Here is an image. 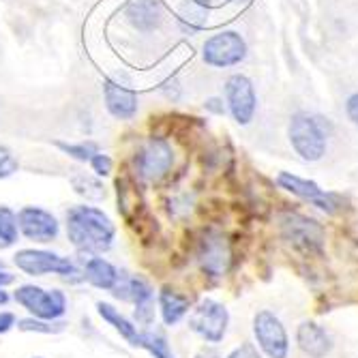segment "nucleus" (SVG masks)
Listing matches in <instances>:
<instances>
[{"label": "nucleus", "instance_id": "nucleus-1", "mask_svg": "<svg viewBox=\"0 0 358 358\" xmlns=\"http://www.w3.org/2000/svg\"><path fill=\"white\" fill-rule=\"evenodd\" d=\"M64 221H67V238L78 251L99 255L112 249L116 225L99 206L76 204L67 210Z\"/></svg>", "mask_w": 358, "mask_h": 358}, {"label": "nucleus", "instance_id": "nucleus-2", "mask_svg": "<svg viewBox=\"0 0 358 358\" xmlns=\"http://www.w3.org/2000/svg\"><path fill=\"white\" fill-rule=\"evenodd\" d=\"M134 176L144 182L164 180L174 168V148L166 138L152 136L144 140L131 157Z\"/></svg>", "mask_w": 358, "mask_h": 358}, {"label": "nucleus", "instance_id": "nucleus-3", "mask_svg": "<svg viewBox=\"0 0 358 358\" xmlns=\"http://www.w3.org/2000/svg\"><path fill=\"white\" fill-rule=\"evenodd\" d=\"M287 136H289L292 148L296 150V155L303 161L313 164V161H320L324 155H327V146H329L327 131H324L320 118H315L307 112L292 114Z\"/></svg>", "mask_w": 358, "mask_h": 358}, {"label": "nucleus", "instance_id": "nucleus-4", "mask_svg": "<svg viewBox=\"0 0 358 358\" xmlns=\"http://www.w3.org/2000/svg\"><path fill=\"white\" fill-rule=\"evenodd\" d=\"M279 230L283 241L305 255H317L324 249V227L301 213H283L279 217Z\"/></svg>", "mask_w": 358, "mask_h": 358}, {"label": "nucleus", "instance_id": "nucleus-5", "mask_svg": "<svg viewBox=\"0 0 358 358\" xmlns=\"http://www.w3.org/2000/svg\"><path fill=\"white\" fill-rule=\"evenodd\" d=\"M247 41L236 30H219L202 45V60L213 69H230L247 58Z\"/></svg>", "mask_w": 358, "mask_h": 358}, {"label": "nucleus", "instance_id": "nucleus-6", "mask_svg": "<svg viewBox=\"0 0 358 358\" xmlns=\"http://www.w3.org/2000/svg\"><path fill=\"white\" fill-rule=\"evenodd\" d=\"M13 301L22 305L26 311L32 313V317L56 322L67 311V296L60 289H43L39 285H20L13 294Z\"/></svg>", "mask_w": 358, "mask_h": 358}, {"label": "nucleus", "instance_id": "nucleus-7", "mask_svg": "<svg viewBox=\"0 0 358 358\" xmlns=\"http://www.w3.org/2000/svg\"><path fill=\"white\" fill-rule=\"evenodd\" d=\"M227 327H230V311L215 299L200 301L189 315V329L206 343L223 341Z\"/></svg>", "mask_w": 358, "mask_h": 358}, {"label": "nucleus", "instance_id": "nucleus-8", "mask_svg": "<svg viewBox=\"0 0 358 358\" xmlns=\"http://www.w3.org/2000/svg\"><path fill=\"white\" fill-rule=\"evenodd\" d=\"M253 339L257 350L266 358H287L289 356V337L283 322L268 309H262L253 315Z\"/></svg>", "mask_w": 358, "mask_h": 358}, {"label": "nucleus", "instance_id": "nucleus-9", "mask_svg": "<svg viewBox=\"0 0 358 358\" xmlns=\"http://www.w3.org/2000/svg\"><path fill=\"white\" fill-rule=\"evenodd\" d=\"M15 266L32 277H43V275H60V277H71L80 275L78 266L69 257H62L54 251L45 249H20L13 255Z\"/></svg>", "mask_w": 358, "mask_h": 358}, {"label": "nucleus", "instance_id": "nucleus-10", "mask_svg": "<svg viewBox=\"0 0 358 358\" xmlns=\"http://www.w3.org/2000/svg\"><path fill=\"white\" fill-rule=\"evenodd\" d=\"M112 294L120 301L136 305V320L144 327H150L155 320V292L142 275L120 273Z\"/></svg>", "mask_w": 358, "mask_h": 358}, {"label": "nucleus", "instance_id": "nucleus-11", "mask_svg": "<svg viewBox=\"0 0 358 358\" xmlns=\"http://www.w3.org/2000/svg\"><path fill=\"white\" fill-rule=\"evenodd\" d=\"M103 103L112 118L116 120H134L140 112V94L124 76H110L101 86Z\"/></svg>", "mask_w": 358, "mask_h": 358}, {"label": "nucleus", "instance_id": "nucleus-12", "mask_svg": "<svg viewBox=\"0 0 358 358\" xmlns=\"http://www.w3.org/2000/svg\"><path fill=\"white\" fill-rule=\"evenodd\" d=\"M223 94H225V108L232 114L234 122L247 127L257 112V94L253 82L243 73H234L225 80Z\"/></svg>", "mask_w": 358, "mask_h": 358}, {"label": "nucleus", "instance_id": "nucleus-13", "mask_svg": "<svg viewBox=\"0 0 358 358\" xmlns=\"http://www.w3.org/2000/svg\"><path fill=\"white\" fill-rule=\"evenodd\" d=\"M122 20L140 35H155L166 26L168 13L161 0H129L122 7Z\"/></svg>", "mask_w": 358, "mask_h": 358}, {"label": "nucleus", "instance_id": "nucleus-14", "mask_svg": "<svg viewBox=\"0 0 358 358\" xmlns=\"http://www.w3.org/2000/svg\"><path fill=\"white\" fill-rule=\"evenodd\" d=\"M198 262L202 273H206L208 277L217 279L223 277L232 264V249L227 238L221 232H206L204 238L198 245Z\"/></svg>", "mask_w": 358, "mask_h": 358}, {"label": "nucleus", "instance_id": "nucleus-15", "mask_svg": "<svg viewBox=\"0 0 358 358\" xmlns=\"http://www.w3.org/2000/svg\"><path fill=\"white\" fill-rule=\"evenodd\" d=\"M20 234L35 243H52L60 234V223L56 215L41 206H24L17 213Z\"/></svg>", "mask_w": 358, "mask_h": 358}, {"label": "nucleus", "instance_id": "nucleus-16", "mask_svg": "<svg viewBox=\"0 0 358 358\" xmlns=\"http://www.w3.org/2000/svg\"><path fill=\"white\" fill-rule=\"evenodd\" d=\"M277 185L281 189H285L287 193L292 195H296V198L309 202L311 206L324 210V213H329L333 215L337 210V195L335 193H327L324 189H320L317 182L313 180H307V178H301L296 174H289V172H281L277 176Z\"/></svg>", "mask_w": 358, "mask_h": 358}, {"label": "nucleus", "instance_id": "nucleus-17", "mask_svg": "<svg viewBox=\"0 0 358 358\" xmlns=\"http://www.w3.org/2000/svg\"><path fill=\"white\" fill-rule=\"evenodd\" d=\"M296 343L309 358H327L333 352V337L313 320H305L296 329Z\"/></svg>", "mask_w": 358, "mask_h": 358}, {"label": "nucleus", "instance_id": "nucleus-18", "mask_svg": "<svg viewBox=\"0 0 358 358\" xmlns=\"http://www.w3.org/2000/svg\"><path fill=\"white\" fill-rule=\"evenodd\" d=\"M210 0H182L176 11V26L182 35H198L208 24Z\"/></svg>", "mask_w": 358, "mask_h": 358}, {"label": "nucleus", "instance_id": "nucleus-19", "mask_svg": "<svg viewBox=\"0 0 358 358\" xmlns=\"http://www.w3.org/2000/svg\"><path fill=\"white\" fill-rule=\"evenodd\" d=\"M118 277H120L118 268L112 262H108L106 257H101V255H88L86 264H84V279L92 287L112 292L116 281H118Z\"/></svg>", "mask_w": 358, "mask_h": 358}, {"label": "nucleus", "instance_id": "nucleus-20", "mask_svg": "<svg viewBox=\"0 0 358 358\" xmlns=\"http://www.w3.org/2000/svg\"><path fill=\"white\" fill-rule=\"evenodd\" d=\"M159 311H161V320H164L166 327H174L178 324L191 309V303L185 294L172 289V287H161L159 289Z\"/></svg>", "mask_w": 358, "mask_h": 358}, {"label": "nucleus", "instance_id": "nucleus-21", "mask_svg": "<svg viewBox=\"0 0 358 358\" xmlns=\"http://www.w3.org/2000/svg\"><path fill=\"white\" fill-rule=\"evenodd\" d=\"M96 313H99L110 327H114L116 333H120V337L127 341V343H131L136 348H140V339H142V331H138V327L131 322V320H127L116 307H112L110 303H103L99 301L96 303Z\"/></svg>", "mask_w": 358, "mask_h": 358}, {"label": "nucleus", "instance_id": "nucleus-22", "mask_svg": "<svg viewBox=\"0 0 358 358\" xmlns=\"http://www.w3.org/2000/svg\"><path fill=\"white\" fill-rule=\"evenodd\" d=\"M73 191L80 195V198H84L86 202H101L108 198V189L103 185V180L99 176H94L90 172H80L76 170L69 178Z\"/></svg>", "mask_w": 358, "mask_h": 358}, {"label": "nucleus", "instance_id": "nucleus-23", "mask_svg": "<svg viewBox=\"0 0 358 358\" xmlns=\"http://www.w3.org/2000/svg\"><path fill=\"white\" fill-rule=\"evenodd\" d=\"M54 146L62 152L67 155L69 159H76L80 164H88L92 159V155H96L101 148L94 140H82V142H62V140H56Z\"/></svg>", "mask_w": 358, "mask_h": 358}, {"label": "nucleus", "instance_id": "nucleus-24", "mask_svg": "<svg viewBox=\"0 0 358 358\" xmlns=\"http://www.w3.org/2000/svg\"><path fill=\"white\" fill-rule=\"evenodd\" d=\"M20 227H17V213L9 206H0V249H9L17 243Z\"/></svg>", "mask_w": 358, "mask_h": 358}, {"label": "nucleus", "instance_id": "nucleus-25", "mask_svg": "<svg viewBox=\"0 0 358 358\" xmlns=\"http://www.w3.org/2000/svg\"><path fill=\"white\" fill-rule=\"evenodd\" d=\"M140 348H144L146 352H150L155 358H174V354H172L166 337L159 335V333H152V331H142Z\"/></svg>", "mask_w": 358, "mask_h": 358}, {"label": "nucleus", "instance_id": "nucleus-26", "mask_svg": "<svg viewBox=\"0 0 358 358\" xmlns=\"http://www.w3.org/2000/svg\"><path fill=\"white\" fill-rule=\"evenodd\" d=\"M17 329L22 333H41V335H56L64 329V324L60 322H48L39 317H24L17 320Z\"/></svg>", "mask_w": 358, "mask_h": 358}, {"label": "nucleus", "instance_id": "nucleus-27", "mask_svg": "<svg viewBox=\"0 0 358 358\" xmlns=\"http://www.w3.org/2000/svg\"><path fill=\"white\" fill-rule=\"evenodd\" d=\"M17 172H20V161L15 152L7 144H0V180H7Z\"/></svg>", "mask_w": 358, "mask_h": 358}, {"label": "nucleus", "instance_id": "nucleus-28", "mask_svg": "<svg viewBox=\"0 0 358 358\" xmlns=\"http://www.w3.org/2000/svg\"><path fill=\"white\" fill-rule=\"evenodd\" d=\"M88 166H90V170H92L94 176L106 178V176H110L114 172V159L110 155H106V152L99 150L96 155H92V159L88 161Z\"/></svg>", "mask_w": 358, "mask_h": 358}, {"label": "nucleus", "instance_id": "nucleus-29", "mask_svg": "<svg viewBox=\"0 0 358 358\" xmlns=\"http://www.w3.org/2000/svg\"><path fill=\"white\" fill-rule=\"evenodd\" d=\"M157 90H159L161 94H164L168 101H172V103L180 101V96H182V86H180V82H178L176 76L166 78L164 82H161V84L157 86Z\"/></svg>", "mask_w": 358, "mask_h": 358}, {"label": "nucleus", "instance_id": "nucleus-30", "mask_svg": "<svg viewBox=\"0 0 358 358\" xmlns=\"http://www.w3.org/2000/svg\"><path fill=\"white\" fill-rule=\"evenodd\" d=\"M225 358H264V356L253 343H241L238 348H234Z\"/></svg>", "mask_w": 358, "mask_h": 358}, {"label": "nucleus", "instance_id": "nucleus-31", "mask_svg": "<svg viewBox=\"0 0 358 358\" xmlns=\"http://www.w3.org/2000/svg\"><path fill=\"white\" fill-rule=\"evenodd\" d=\"M345 112H348V118L352 120V124L358 129V92L350 94L348 101H345Z\"/></svg>", "mask_w": 358, "mask_h": 358}, {"label": "nucleus", "instance_id": "nucleus-32", "mask_svg": "<svg viewBox=\"0 0 358 358\" xmlns=\"http://www.w3.org/2000/svg\"><path fill=\"white\" fill-rule=\"evenodd\" d=\"M204 110H206V112H210V114L223 116L227 108H225V101H223V99H219V96H210V99H206V101H204Z\"/></svg>", "mask_w": 358, "mask_h": 358}, {"label": "nucleus", "instance_id": "nucleus-33", "mask_svg": "<svg viewBox=\"0 0 358 358\" xmlns=\"http://www.w3.org/2000/svg\"><path fill=\"white\" fill-rule=\"evenodd\" d=\"M15 327V315L11 311H0V335L9 333Z\"/></svg>", "mask_w": 358, "mask_h": 358}, {"label": "nucleus", "instance_id": "nucleus-34", "mask_svg": "<svg viewBox=\"0 0 358 358\" xmlns=\"http://www.w3.org/2000/svg\"><path fill=\"white\" fill-rule=\"evenodd\" d=\"M195 358H221V354H219L215 348H210V345L206 348V345H204L198 354H195Z\"/></svg>", "mask_w": 358, "mask_h": 358}, {"label": "nucleus", "instance_id": "nucleus-35", "mask_svg": "<svg viewBox=\"0 0 358 358\" xmlns=\"http://www.w3.org/2000/svg\"><path fill=\"white\" fill-rule=\"evenodd\" d=\"M9 303V294L5 292V287H0V305H7Z\"/></svg>", "mask_w": 358, "mask_h": 358}, {"label": "nucleus", "instance_id": "nucleus-36", "mask_svg": "<svg viewBox=\"0 0 358 358\" xmlns=\"http://www.w3.org/2000/svg\"><path fill=\"white\" fill-rule=\"evenodd\" d=\"M227 3H247V0H227Z\"/></svg>", "mask_w": 358, "mask_h": 358}, {"label": "nucleus", "instance_id": "nucleus-37", "mask_svg": "<svg viewBox=\"0 0 358 358\" xmlns=\"http://www.w3.org/2000/svg\"><path fill=\"white\" fill-rule=\"evenodd\" d=\"M0 268H5V264H3V262H0Z\"/></svg>", "mask_w": 358, "mask_h": 358}]
</instances>
